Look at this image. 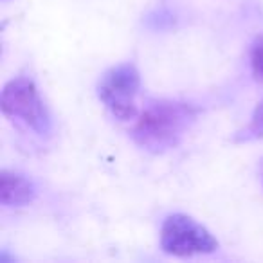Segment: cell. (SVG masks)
Listing matches in <instances>:
<instances>
[{
	"mask_svg": "<svg viewBox=\"0 0 263 263\" xmlns=\"http://www.w3.org/2000/svg\"><path fill=\"white\" fill-rule=\"evenodd\" d=\"M197 110L186 103H155L141 114L132 137L144 150L161 154L179 144L182 136L193 124Z\"/></svg>",
	"mask_w": 263,
	"mask_h": 263,
	"instance_id": "6da1fadb",
	"label": "cell"
},
{
	"mask_svg": "<svg viewBox=\"0 0 263 263\" xmlns=\"http://www.w3.org/2000/svg\"><path fill=\"white\" fill-rule=\"evenodd\" d=\"M161 247L172 256L209 254L218 249V241L202 223L187 215H170L161 229Z\"/></svg>",
	"mask_w": 263,
	"mask_h": 263,
	"instance_id": "7a4b0ae2",
	"label": "cell"
},
{
	"mask_svg": "<svg viewBox=\"0 0 263 263\" xmlns=\"http://www.w3.org/2000/svg\"><path fill=\"white\" fill-rule=\"evenodd\" d=\"M141 87V78L136 65L121 63L112 67L98 85L99 99L121 121L134 119L137 116L136 96Z\"/></svg>",
	"mask_w": 263,
	"mask_h": 263,
	"instance_id": "3957f363",
	"label": "cell"
},
{
	"mask_svg": "<svg viewBox=\"0 0 263 263\" xmlns=\"http://www.w3.org/2000/svg\"><path fill=\"white\" fill-rule=\"evenodd\" d=\"M0 106L8 117L22 119L27 126L38 132L40 136L49 132L51 121H49L47 110L38 94L36 85L29 78L20 76L9 81L2 90Z\"/></svg>",
	"mask_w": 263,
	"mask_h": 263,
	"instance_id": "277c9868",
	"label": "cell"
},
{
	"mask_svg": "<svg viewBox=\"0 0 263 263\" xmlns=\"http://www.w3.org/2000/svg\"><path fill=\"white\" fill-rule=\"evenodd\" d=\"M36 197V187L29 179L15 172L0 173V202L4 205H24Z\"/></svg>",
	"mask_w": 263,
	"mask_h": 263,
	"instance_id": "5b68a950",
	"label": "cell"
},
{
	"mask_svg": "<svg viewBox=\"0 0 263 263\" xmlns=\"http://www.w3.org/2000/svg\"><path fill=\"white\" fill-rule=\"evenodd\" d=\"M241 139L251 141V139H263V101L256 106L254 114L251 117V123L245 128Z\"/></svg>",
	"mask_w": 263,
	"mask_h": 263,
	"instance_id": "8992f818",
	"label": "cell"
},
{
	"mask_svg": "<svg viewBox=\"0 0 263 263\" xmlns=\"http://www.w3.org/2000/svg\"><path fill=\"white\" fill-rule=\"evenodd\" d=\"M251 67L256 80L263 81V36H258L251 49Z\"/></svg>",
	"mask_w": 263,
	"mask_h": 263,
	"instance_id": "52a82bcc",
	"label": "cell"
}]
</instances>
